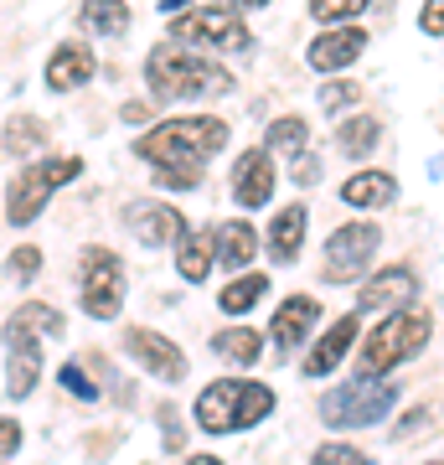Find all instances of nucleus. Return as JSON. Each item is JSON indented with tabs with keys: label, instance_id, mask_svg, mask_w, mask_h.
I'll use <instances>...</instances> for the list:
<instances>
[{
	"label": "nucleus",
	"instance_id": "28",
	"mask_svg": "<svg viewBox=\"0 0 444 465\" xmlns=\"http://www.w3.org/2000/svg\"><path fill=\"white\" fill-rule=\"evenodd\" d=\"M11 316H16L26 331L47 336V341H63V331H67V316H63V311H52V305H42V300H26V305L11 311Z\"/></svg>",
	"mask_w": 444,
	"mask_h": 465
},
{
	"label": "nucleus",
	"instance_id": "13",
	"mask_svg": "<svg viewBox=\"0 0 444 465\" xmlns=\"http://www.w3.org/2000/svg\"><path fill=\"white\" fill-rule=\"evenodd\" d=\"M362 52H367V32H362V26H331V32L311 36L305 63H311V73H341V67H351Z\"/></svg>",
	"mask_w": 444,
	"mask_h": 465
},
{
	"label": "nucleus",
	"instance_id": "18",
	"mask_svg": "<svg viewBox=\"0 0 444 465\" xmlns=\"http://www.w3.org/2000/svg\"><path fill=\"white\" fill-rule=\"evenodd\" d=\"M341 202L357 207V213H378V207H393L398 202V182L388 171H357L341 182Z\"/></svg>",
	"mask_w": 444,
	"mask_h": 465
},
{
	"label": "nucleus",
	"instance_id": "15",
	"mask_svg": "<svg viewBox=\"0 0 444 465\" xmlns=\"http://www.w3.org/2000/svg\"><path fill=\"white\" fill-rule=\"evenodd\" d=\"M232 197H238V207H269V197H274V161H269V150L253 145L238 155V166H232Z\"/></svg>",
	"mask_w": 444,
	"mask_h": 465
},
{
	"label": "nucleus",
	"instance_id": "33",
	"mask_svg": "<svg viewBox=\"0 0 444 465\" xmlns=\"http://www.w3.org/2000/svg\"><path fill=\"white\" fill-rule=\"evenodd\" d=\"M311 465H372V460H367V450H357V445H321L311 455Z\"/></svg>",
	"mask_w": 444,
	"mask_h": 465
},
{
	"label": "nucleus",
	"instance_id": "35",
	"mask_svg": "<svg viewBox=\"0 0 444 465\" xmlns=\"http://www.w3.org/2000/svg\"><path fill=\"white\" fill-rule=\"evenodd\" d=\"M155 419L165 430V450H182V419H176V403H155Z\"/></svg>",
	"mask_w": 444,
	"mask_h": 465
},
{
	"label": "nucleus",
	"instance_id": "34",
	"mask_svg": "<svg viewBox=\"0 0 444 465\" xmlns=\"http://www.w3.org/2000/svg\"><path fill=\"white\" fill-rule=\"evenodd\" d=\"M5 269H11V280H32L36 269H42V253H36L32 243H26V249H16L11 259H5Z\"/></svg>",
	"mask_w": 444,
	"mask_h": 465
},
{
	"label": "nucleus",
	"instance_id": "1",
	"mask_svg": "<svg viewBox=\"0 0 444 465\" xmlns=\"http://www.w3.org/2000/svg\"><path fill=\"white\" fill-rule=\"evenodd\" d=\"M228 145V119L192 114V119H161L155 130L134 140V155L155 171H202L217 150Z\"/></svg>",
	"mask_w": 444,
	"mask_h": 465
},
{
	"label": "nucleus",
	"instance_id": "4",
	"mask_svg": "<svg viewBox=\"0 0 444 465\" xmlns=\"http://www.w3.org/2000/svg\"><path fill=\"white\" fill-rule=\"evenodd\" d=\"M398 403V388L382 378H346L336 382L326 399L315 403V414H321V424L326 430H367V424H382L388 419V409Z\"/></svg>",
	"mask_w": 444,
	"mask_h": 465
},
{
	"label": "nucleus",
	"instance_id": "21",
	"mask_svg": "<svg viewBox=\"0 0 444 465\" xmlns=\"http://www.w3.org/2000/svg\"><path fill=\"white\" fill-rule=\"evenodd\" d=\"M78 26L88 36H124L130 32V5L124 0H83Z\"/></svg>",
	"mask_w": 444,
	"mask_h": 465
},
{
	"label": "nucleus",
	"instance_id": "29",
	"mask_svg": "<svg viewBox=\"0 0 444 465\" xmlns=\"http://www.w3.org/2000/svg\"><path fill=\"white\" fill-rule=\"evenodd\" d=\"M42 140H47V124H42V119H5V161L36 150Z\"/></svg>",
	"mask_w": 444,
	"mask_h": 465
},
{
	"label": "nucleus",
	"instance_id": "16",
	"mask_svg": "<svg viewBox=\"0 0 444 465\" xmlns=\"http://www.w3.org/2000/svg\"><path fill=\"white\" fill-rule=\"evenodd\" d=\"M357 331H362V321L351 316V311H346V316H336L326 326V336L311 347V357H305V367H300V372H305V378H326V372H336V367H341V357L351 351V341H357Z\"/></svg>",
	"mask_w": 444,
	"mask_h": 465
},
{
	"label": "nucleus",
	"instance_id": "17",
	"mask_svg": "<svg viewBox=\"0 0 444 465\" xmlns=\"http://www.w3.org/2000/svg\"><path fill=\"white\" fill-rule=\"evenodd\" d=\"M315 321H321V300H315V295H284L269 326H274V341H280L284 351H295V347L311 341Z\"/></svg>",
	"mask_w": 444,
	"mask_h": 465
},
{
	"label": "nucleus",
	"instance_id": "10",
	"mask_svg": "<svg viewBox=\"0 0 444 465\" xmlns=\"http://www.w3.org/2000/svg\"><path fill=\"white\" fill-rule=\"evenodd\" d=\"M42 378V351H36V331H26L16 316L5 321V399L21 403Z\"/></svg>",
	"mask_w": 444,
	"mask_h": 465
},
{
	"label": "nucleus",
	"instance_id": "30",
	"mask_svg": "<svg viewBox=\"0 0 444 465\" xmlns=\"http://www.w3.org/2000/svg\"><path fill=\"white\" fill-rule=\"evenodd\" d=\"M372 0H311V21H326V26H336V21H351L357 11H367Z\"/></svg>",
	"mask_w": 444,
	"mask_h": 465
},
{
	"label": "nucleus",
	"instance_id": "20",
	"mask_svg": "<svg viewBox=\"0 0 444 465\" xmlns=\"http://www.w3.org/2000/svg\"><path fill=\"white\" fill-rule=\"evenodd\" d=\"M305 202H290L274 223H269V238H263V249H269V259L274 264H295L300 259V243H305Z\"/></svg>",
	"mask_w": 444,
	"mask_h": 465
},
{
	"label": "nucleus",
	"instance_id": "41",
	"mask_svg": "<svg viewBox=\"0 0 444 465\" xmlns=\"http://www.w3.org/2000/svg\"><path fill=\"white\" fill-rule=\"evenodd\" d=\"M124 119H130V124H145L150 109H145V104H124Z\"/></svg>",
	"mask_w": 444,
	"mask_h": 465
},
{
	"label": "nucleus",
	"instance_id": "2",
	"mask_svg": "<svg viewBox=\"0 0 444 465\" xmlns=\"http://www.w3.org/2000/svg\"><path fill=\"white\" fill-rule=\"evenodd\" d=\"M145 78H150V94L165 99V104L212 99V94H228L232 88L228 67L212 63V57H202V52L186 47V42H161V47H150Z\"/></svg>",
	"mask_w": 444,
	"mask_h": 465
},
{
	"label": "nucleus",
	"instance_id": "42",
	"mask_svg": "<svg viewBox=\"0 0 444 465\" xmlns=\"http://www.w3.org/2000/svg\"><path fill=\"white\" fill-rule=\"evenodd\" d=\"M217 5H228V11H253V5H269V0H217Z\"/></svg>",
	"mask_w": 444,
	"mask_h": 465
},
{
	"label": "nucleus",
	"instance_id": "44",
	"mask_svg": "<svg viewBox=\"0 0 444 465\" xmlns=\"http://www.w3.org/2000/svg\"><path fill=\"white\" fill-rule=\"evenodd\" d=\"M439 465H444V460H439Z\"/></svg>",
	"mask_w": 444,
	"mask_h": 465
},
{
	"label": "nucleus",
	"instance_id": "25",
	"mask_svg": "<svg viewBox=\"0 0 444 465\" xmlns=\"http://www.w3.org/2000/svg\"><path fill=\"white\" fill-rule=\"evenodd\" d=\"M212 351L217 357H228V367H253L263 351V336L253 326H228V331L212 336Z\"/></svg>",
	"mask_w": 444,
	"mask_h": 465
},
{
	"label": "nucleus",
	"instance_id": "24",
	"mask_svg": "<svg viewBox=\"0 0 444 465\" xmlns=\"http://www.w3.org/2000/svg\"><path fill=\"white\" fill-rule=\"evenodd\" d=\"M305 145H311V124H305V119H295V114L274 119V124H269V134H263V150H269V155H284V161L311 155Z\"/></svg>",
	"mask_w": 444,
	"mask_h": 465
},
{
	"label": "nucleus",
	"instance_id": "7",
	"mask_svg": "<svg viewBox=\"0 0 444 465\" xmlns=\"http://www.w3.org/2000/svg\"><path fill=\"white\" fill-rule=\"evenodd\" d=\"M171 42H186V47H217V52H243L253 42L238 11L228 5H192L186 16L171 21Z\"/></svg>",
	"mask_w": 444,
	"mask_h": 465
},
{
	"label": "nucleus",
	"instance_id": "40",
	"mask_svg": "<svg viewBox=\"0 0 444 465\" xmlns=\"http://www.w3.org/2000/svg\"><path fill=\"white\" fill-rule=\"evenodd\" d=\"M0 440H5V455H16V450H21V430H16V419H5Z\"/></svg>",
	"mask_w": 444,
	"mask_h": 465
},
{
	"label": "nucleus",
	"instance_id": "6",
	"mask_svg": "<svg viewBox=\"0 0 444 465\" xmlns=\"http://www.w3.org/2000/svg\"><path fill=\"white\" fill-rule=\"evenodd\" d=\"M73 176H83L78 155H47V161L21 166V176H11V186H5V223H11V228H26V223L52 202V192L67 186Z\"/></svg>",
	"mask_w": 444,
	"mask_h": 465
},
{
	"label": "nucleus",
	"instance_id": "12",
	"mask_svg": "<svg viewBox=\"0 0 444 465\" xmlns=\"http://www.w3.org/2000/svg\"><path fill=\"white\" fill-rule=\"evenodd\" d=\"M413 295H419V274H413V269H403V264H393V269H378V274L357 290V311L393 316V311H403Z\"/></svg>",
	"mask_w": 444,
	"mask_h": 465
},
{
	"label": "nucleus",
	"instance_id": "26",
	"mask_svg": "<svg viewBox=\"0 0 444 465\" xmlns=\"http://www.w3.org/2000/svg\"><path fill=\"white\" fill-rule=\"evenodd\" d=\"M263 295H269V274H238L232 284L217 290V305H222L228 316H243V311H253Z\"/></svg>",
	"mask_w": 444,
	"mask_h": 465
},
{
	"label": "nucleus",
	"instance_id": "36",
	"mask_svg": "<svg viewBox=\"0 0 444 465\" xmlns=\"http://www.w3.org/2000/svg\"><path fill=\"white\" fill-rule=\"evenodd\" d=\"M419 32L444 36V0H424V11H419Z\"/></svg>",
	"mask_w": 444,
	"mask_h": 465
},
{
	"label": "nucleus",
	"instance_id": "32",
	"mask_svg": "<svg viewBox=\"0 0 444 465\" xmlns=\"http://www.w3.org/2000/svg\"><path fill=\"white\" fill-rule=\"evenodd\" d=\"M357 99H362V88L351 84V78H341V84H326V88H321V109H326V114H341V109H351Z\"/></svg>",
	"mask_w": 444,
	"mask_h": 465
},
{
	"label": "nucleus",
	"instance_id": "5",
	"mask_svg": "<svg viewBox=\"0 0 444 465\" xmlns=\"http://www.w3.org/2000/svg\"><path fill=\"white\" fill-rule=\"evenodd\" d=\"M429 336H434V316L429 311H393V316H382V326H372V336L362 347V378H382L388 367L419 357L429 347Z\"/></svg>",
	"mask_w": 444,
	"mask_h": 465
},
{
	"label": "nucleus",
	"instance_id": "37",
	"mask_svg": "<svg viewBox=\"0 0 444 465\" xmlns=\"http://www.w3.org/2000/svg\"><path fill=\"white\" fill-rule=\"evenodd\" d=\"M429 419H434V409H413V414H403V419L393 424V440H409V434H419Z\"/></svg>",
	"mask_w": 444,
	"mask_h": 465
},
{
	"label": "nucleus",
	"instance_id": "31",
	"mask_svg": "<svg viewBox=\"0 0 444 465\" xmlns=\"http://www.w3.org/2000/svg\"><path fill=\"white\" fill-rule=\"evenodd\" d=\"M57 382H63V388L73 393V399L99 403V388H94V378H88V372H83L78 362H63V367H57Z\"/></svg>",
	"mask_w": 444,
	"mask_h": 465
},
{
	"label": "nucleus",
	"instance_id": "19",
	"mask_svg": "<svg viewBox=\"0 0 444 465\" xmlns=\"http://www.w3.org/2000/svg\"><path fill=\"white\" fill-rule=\"evenodd\" d=\"M94 78V52L83 47V42H63V47L52 52L47 63V88L52 94H73Z\"/></svg>",
	"mask_w": 444,
	"mask_h": 465
},
{
	"label": "nucleus",
	"instance_id": "39",
	"mask_svg": "<svg viewBox=\"0 0 444 465\" xmlns=\"http://www.w3.org/2000/svg\"><path fill=\"white\" fill-rule=\"evenodd\" d=\"M295 182H300V186H315V182H321V161H315V155H300V161H295Z\"/></svg>",
	"mask_w": 444,
	"mask_h": 465
},
{
	"label": "nucleus",
	"instance_id": "23",
	"mask_svg": "<svg viewBox=\"0 0 444 465\" xmlns=\"http://www.w3.org/2000/svg\"><path fill=\"white\" fill-rule=\"evenodd\" d=\"M259 249H263L259 232H253V223H243V217H232V223L217 228V259H222L228 269H243Z\"/></svg>",
	"mask_w": 444,
	"mask_h": 465
},
{
	"label": "nucleus",
	"instance_id": "3",
	"mask_svg": "<svg viewBox=\"0 0 444 465\" xmlns=\"http://www.w3.org/2000/svg\"><path fill=\"white\" fill-rule=\"evenodd\" d=\"M269 414H274V388L269 382H253V378H217L197 393V424L207 434L253 430Z\"/></svg>",
	"mask_w": 444,
	"mask_h": 465
},
{
	"label": "nucleus",
	"instance_id": "9",
	"mask_svg": "<svg viewBox=\"0 0 444 465\" xmlns=\"http://www.w3.org/2000/svg\"><path fill=\"white\" fill-rule=\"evenodd\" d=\"M378 243H382L378 223H346V228H336L331 243H326V264H321L326 284H351L367 264H372Z\"/></svg>",
	"mask_w": 444,
	"mask_h": 465
},
{
	"label": "nucleus",
	"instance_id": "14",
	"mask_svg": "<svg viewBox=\"0 0 444 465\" xmlns=\"http://www.w3.org/2000/svg\"><path fill=\"white\" fill-rule=\"evenodd\" d=\"M130 232L145 243V249H161V243H182L186 238V217L171 207V202H134L124 213Z\"/></svg>",
	"mask_w": 444,
	"mask_h": 465
},
{
	"label": "nucleus",
	"instance_id": "27",
	"mask_svg": "<svg viewBox=\"0 0 444 465\" xmlns=\"http://www.w3.org/2000/svg\"><path fill=\"white\" fill-rule=\"evenodd\" d=\"M378 134H382V119L372 114H357V119H346L341 130H336V145L351 155V161H362V155H372V145H378Z\"/></svg>",
	"mask_w": 444,
	"mask_h": 465
},
{
	"label": "nucleus",
	"instance_id": "8",
	"mask_svg": "<svg viewBox=\"0 0 444 465\" xmlns=\"http://www.w3.org/2000/svg\"><path fill=\"white\" fill-rule=\"evenodd\" d=\"M78 284H83V311L94 321L119 316V305H124V264H119V253L88 249L83 253V269H78Z\"/></svg>",
	"mask_w": 444,
	"mask_h": 465
},
{
	"label": "nucleus",
	"instance_id": "43",
	"mask_svg": "<svg viewBox=\"0 0 444 465\" xmlns=\"http://www.w3.org/2000/svg\"><path fill=\"white\" fill-rule=\"evenodd\" d=\"M186 465H222V460H217V455H192Z\"/></svg>",
	"mask_w": 444,
	"mask_h": 465
},
{
	"label": "nucleus",
	"instance_id": "22",
	"mask_svg": "<svg viewBox=\"0 0 444 465\" xmlns=\"http://www.w3.org/2000/svg\"><path fill=\"white\" fill-rule=\"evenodd\" d=\"M212 259H217V232H186V243L176 249V274L186 284H202L212 274Z\"/></svg>",
	"mask_w": 444,
	"mask_h": 465
},
{
	"label": "nucleus",
	"instance_id": "11",
	"mask_svg": "<svg viewBox=\"0 0 444 465\" xmlns=\"http://www.w3.org/2000/svg\"><path fill=\"white\" fill-rule=\"evenodd\" d=\"M124 347H130V357L145 367L150 378H161V382H182L186 378V351L176 347L171 336L150 331V326H130V331H124Z\"/></svg>",
	"mask_w": 444,
	"mask_h": 465
},
{
	"label": "nucleus",
	"instance_id": "38",
	"mask_svg": "<svg viewBox=\"0 0 444 465\" xmlns=\"http://www.w3.org/2000/svg\"><path fill=\"white\" fill-rule=\"evenodd\" d=\"M155 182L182 192V186H197V182H202V171H155Z\"/></svg>",
	"mask_w": 444,
	"mask_h": 465
}]
</instances>
